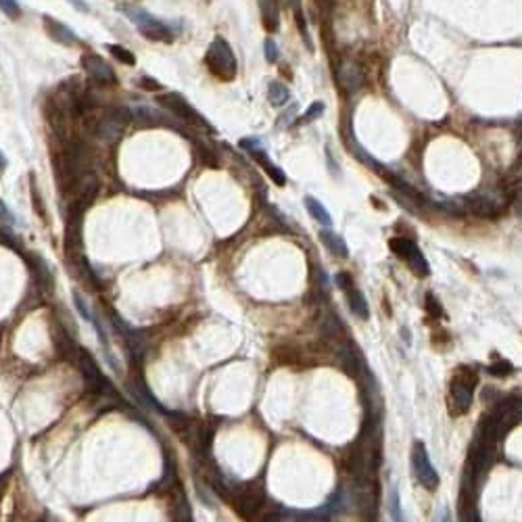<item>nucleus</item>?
I'll return each instance as SVG.
<instances>
[{
  "mask_svg": "<svg viewBox=\"0 0 522 522\" xmlns=\"http://www.w3.org/2000/svg\"><path fill=\"white\" fill-rule=\"evenodd\" d=\"M294 113H296V106H294V104H292V106H290V111H288V113H284V115H282V119H280V123H286V121H288V123H290V121H292V115H294Z\"/></svg>",
  "mask_w": 522,
  "mask_h": 522,
  "instance_id": "nucleus-35",
  "label": "nucleus"
},
{
  "mask_svg": "<svg viewBox=\"0 0 522 522\" xmlns=\"http://www.w3.org/2000/svg\"><path fill=\"white\" fill-rule=\"evenodd\" d=\"M75 363H77V367H79V372H81V376H84V380H86V388H88L92 395H96L98 399H102V397L117 399V393H115L111 380L100 372L98 363L94 361V357H92L86 349H79V351H77Z\"/></svg>",
  "mask_w": 522,
  "mask_h": 522,
  "instance_id": "nucleus-3",
  "label": "nucleus"
},
{
  "mask_svg": "<svg viewBox=\"0 0 522 522\" xmlns=\"http://www.w3.org/2000/svg\"><path fill=\"white\" fill-rule=\"evenodd\" d=\"M518 424H522V399L509 397V399H503L501 403H497L482 418L476 436L482 438L489 445H497Z\"/></svg>",
  "mask_w": 522,
  "mask_h": 522,
  "instance_id": "nucleus-1",
  "label": "nucleus"
},
{
  "mask_svg": "<svg viewBox=\"0 0 522 522\" xmlns=\"http://www.w3.org/2000/svg\"><path fill=\"white\" fill-rule=\"evenodd\" d=\"M0 8L10 19H19L21 17V6L17 4V0H0Z\"/></svg>",
  "mask_w": 522,
  "mask_h": 522,
  "instance_id": "nucleus-24",
  "label": "nucleus"
},
{
  "mask_svg": "<svg viewBox=\"0 0 522 522\" xmlns=\"http://www.w3.org/2000/svg\"><path fill=\"white\" fill-rule=\"evenodd\" d=\"M411 466H413V474L422 487H426L428 491H434L438 487V474H436L434 466L430 464L426 445L422 441H416L411 447Z\"/></svg>",
  "mask_w": 522,
  "mask_h": 522,
  "instance_id": "nucleus-9",
  "label": "nucleus"
},
{
  "mask_svg": "<svg viewBox=\"0 0 522 522\" xmlns=\"http://www.w3.org/2000/svg\"><path fill=\"white\" fill-rule=\"evenodd\" d=\"M259 10H261V21L267 31H276L280 23V6L278 0H259Z\"/></svg>",
  "mask_w": 522,
  "mask_h": 522,
  "instance_id": "nucleus-17",
  "label": "nucleus"
},
{
  "mask_svg": "<svg viewBox=\"0 0 522 522\" xmlns=\"http://www.w3.org/2000/svg\"><path fill=\"white\" fill-rule=\"evenodd\" d=\"M334 282H336V284H338V288L345 292V296H347V301H349L351 311H353L359 319H367V315H370L367 301H365V296L361 294V290L355 286V282H353L351 274H349V271H338V274H336V278H334Z\"/></svg>",
  "mask_w": 522,
  "mask_h": 522,
  "instance_id": "nucleus-10",
  "label": "nucleus"
},
{
  "mask_svg": "<svg viewBox=\"0 0 522 522\" xmlns=\"http://www.w3.org/2000/svg\"><path fill=\"white\" fill-rule=\"evenodd\" d=\"M159 104H163L167 111H171L175 117H180L184 123H190V125H196V127H203V129H213L209 125V121L182 96V94H175V92H167V94H161L159 98Z\"/></svg>",
  "mask_w": 522,
  "mask_h": 522,
  "instance_id": "nucleus-7",
  "label": "nucleus"
},
{
  "mask_svg": "<svg viewBox=\"0 0 522 522\" xmlns=\"http://www.w3.org/2000/svg\"><path fill=\"white\" fill-rule=\"evenodd\" d=\"M305 207H307L309 215H311L317 223H322V226H330V223H332L330 213L326 211V207H324L317 198H313V196H305Z\"/></svg>",
  "mask_w": 522,
  "mask_h": 522,
  "instance_id": "nucleus-20",
  "label": "nucleus"
},
{
  "mask_svg": "<svg viewBox=\"0 0 522 522\" xmlns=\"http://www.w3.org/2000/svg\"><path fill=\"white\" fill-rule=\"evenodd\" d=\"M228 501H232V505L240 518H255V514L263 507L265 491L259 484H246V487L234 491V495H230Z\"/></svg>",
  "mask_w": 522,
  "mask_h": 522,
  "instance_id": "nucleus-8",
  "label": "nucleus"
},
{
  "mask_svg": "<svg viewBox=\"0 0 522 522\" xmlns=\"http://www.w3.org/2000/svg\"><path fill=\"white\" fill-rule=\"evenodd\" d=\"M263 52H265L267 63H276V61H278V56H280V52H278V44H276L271 38H267V40L263 42Z\"/></svg>",
  "mask_w": 522,
  "mask_h": 522,
  "instance_id": "nucleus-26",
  "label": "nucleus"
},
{
  "mask_svg": "<svg viewBox=\"0 0 522 522\" xmlns=\"http://www.w3.org/2000/svg\"><path fill=\"white\" fill-rule=\"evenodd\" d=\"M509 372H512V363L505 359H497L493 365H489V374L493 376H507Z\"/></svg>",
  "mask_w": 522,
  "mask_h": 522,
  "instance_id": "nucleus-25",
  "label": "nucleus"
},
{
  "mask_svg": "<svg viewBox=\"0 0 522 522\" xmlns=\"http://www.w3.org/2000/svg\"><path fill=\"white\" fill-rule=\"evenodd\" d=\"M31 196H33V203H35V213H38L40 217H44V209H42V198H40V194H38V188H35V184L31 186Z\"/></svg>",
  "mask_w": 522,
  "mask_h": 522,
  "instance_id": "nucleus-32",
  "label": "nucleus"
},
{
  "mask_svg": "<svg viewBox=\"0 0 522 522\" xmlns=\"http://www.w3.org/2000/svg\"><path fill=\"white\" fill-rule=\"evenodd\" d=\"M319 238H322V242H324L334 255H338V257H347V255H349V246H347V242L342 240V236H338V234H334V232H330V230H319Z\"/></svg>",
  "mask_w": 522,
  "mask_h": 522,
  "instance_id": "nucleus-19",
  "label": "nucleus"
},
{
  "mask_svg": "<svg viewBox=\"0 0 522 522\" xmlns=\"http://www.w3.org/2000/svg\"><path fill=\"white\" fill-rule=\"evenodd\" d=\"M388 499H390V514H393V518H395V520H401V503H399V493H397V489H390Z\"/></svg>",
  "mask_w": 522,
  "mask_h": 522,
  "instance_id": "nucleus-27",
  "label": "nucleus"
},
{
  "mask_svg": "<svg viewBox=\"0 0 522 522\" xmlns=\"http://www.w3.org/2000/svg\"><path fill=\"white\" fill-rule=\"evenodd\" d=\"M426 307H428V313L430 315H434V317H438L441 315V303L434 299V294H426Z\"/></svg>",
  "mask_w": 522,
  "mask_h": 522,
  "instance_id": "nucleus-29",
  "label": "nucleus"
},
{
  "mask_svg": "<svg viewBox=\"0 0 522 522\" xmlns=\"http://www.w3.org/2000/svg\"><path fill=\"white\" fill-rule=\"evenodd\" d=\"M324 102H313V104H309V109L303 113V117H301V123H309V121H313V119H317V117H322V113H324Z\"/></svg>",
  "mask_w": 522,
  "mask_h": 522,
  "instance_id": "nucleus-23",
  "label": "nucleus"
},
{
  "mask_svg": "<svg viewBox=\"0 0 522 522\" xmlns=\"http://www.w3.org/2000/svg\"><path fill=\"white\" fill-rule=\"evenodd\" d=\"M27 263H29V269H31V274H33V280L42 286V288H46L48 292L54 288V276H52V269L48 267V263L40 257V255H35V253H31V255H27Z\"/></svg>",
  "mask_w": 522,
  "mask_h": 522,
  "instance_id": "nucleus-15",
  "label": "nucleus"
},
{
  "mask_svg": "<svg viewBox=\"0 0 522 522\" xmlns=\"http://www.w3.org/2000/svg\"><path fill=\"white\" fill-rule=\"evenodd\" d=\"M240 146L246 148V150L251 152V150L261 148V142H259V138H242V140H240Z\"/></svg>",
  "mask_w": 522,
  "mask_h": 522,
  "instance_id": "nucleus-31",
  "label": "nucleus"
},
{
  "mask_svg": "<svg viewBox=\"0 0 522 522\" xmlns=\"http://www.w3.org/2000/svg\"><path fill=\"white\" fill-rule=\"evenodd\" d=\"M336 77H338L340 88H342L345 92H349V94L361 90L363 84H365V73H363V69H361L355 61H342L340 67H338Z\"/></svg>",
  "mask_w": 522,
  "mask_h": 522,
  "instance_id": "nucleus-12",
  "label": "nucleus"
},
{
  "mask_svg": "<svg viewBox=\"0 0 522 522\" xmlns=\"http://www.w3.org/2000/svg\"><path fill=\"white\" fill-rule=\"evenodd\" d=\"M474 386H476V374L470 367H459L449 384V399L453 405V411L457 416L466 413L472 407L474 399Z\"/></svg>",
  "mask_w": 522,
  "mask_h": 522,
  "instance_id": "nucleus-4",
  "label": "nucleus"
},
{
  "mask_svg": "<svg viewBox=\"0 0 522 522\" xmlns=\"http://www.w3.org/2000/svg\"><path fill=\"white\" fill-rule=\"evenodd\" d=\"M520 215H522V209H520Z\"/></svg>",
  "mask_w": 522,
  "mask_h": 522,
  "instance_id": "nucleus-37",
  "label": "nucleus"
},
{
  "mask_svg": "<svg viewBox=\"0 0 522 522\" xmlns=\"http://www.w3.org/2000/svg\"><path fill=\"white\" fill-rule=\"evenodd\" d=\"M468 207L480 217H495L503 209V200H499L495 192H476L468 196Z\"/></svg>",
  "mask_w": 522,
  "mask_h": 522,
  "instance_id": "nucleus-13",
  "label": "nucleus"
},
{
  "mask_svg": "<svg viewBox=\"0 0 522 522\" xmlns=\"http://www.w3.org/2000/svg\"><path fill=\"white\" fill-rule=\"evenodd\" d=\"M0 223H6V226H15L17 223V219H15V215L4 207V203L0 200Z\"/></svg>",
  "mask_w": 522,
  "mask_h": 522,
  "instance_id": "nucleus-30",
  "label": "nucleus"
},
{
  "mask_svg": "<svg viewBox=\"0 0 522 522\" xmlns=\"http://www.w3.org/2000/svg\"><path fill=\"white\" fill-rule=\"evenodd\" d=\"M44 27H46V31H48V35L54 40V42H58V44H65V46H73V44H77V35L73 33V29L71 27H67L65 23H61V21H56L54 17H44Z\"/></svg>",
  "mask_w": 522,
  "mask_h": 522,
  "instance_id": "nucleus-16",
  "label": "nucleus"
},
{
  "mask_svg": "<svg viewBox=\"0 0 522 522\" xmlns=\"http://www.w3.org/2000/svg\"><path fill=\"white\" fill-rule=\"evenodd\" d=\"M388 246H390V251H393L399 259H403V261L409 265V269H411L416 276L424 278V276L430 274V265H428L424 253L418 248V244H416L413 240L403 238V236H397V238H390V240H388Z\"/></svg>",
  "mask_w": 522,
  "mask_h": 522,
  "instance_id": "nucleus-6",
  "label": "nucleus"
},
{
  "mask_svg": "<svg viewBox=\"0 0 522 522\" xmlns=\"http://www.w3.org/2000/svg\"><path fill=\"white\" fill-rule=\"evenodd\" d=\"M73 303H75V307H77V311L84 315V319H92V313L88 311V305H86V301L81 299V294L79 292H73Z\"/></svg>",
  "mask_w": 522,
  "mask_h": 522,
  "instance_id": "nucleus-28",
  "label": "nucleus"
},
{
  "mask_svg": "<svg viewBox=\"0 0 522 522\" xmlns=\"http://www.w3.org/2000/svg\"><path fill=\"white\" fill-rule=\"evenodd\" d=\"M81 67H84V71H86L96 84H100V86H113V84H117V75H115L113 67H111L104 58H100L98 54H94V52L84 54Z\"/></svg>",
  "mask_w": 522,
  "mask_h": 522,
  "instance_id": "nucleus-11",
  "label": "nucleus"
},
{
  "mask_svg": "<svg viewBox=\"0 0 522 522\" xmlns=\"http://www.w3.org/2000/svg\"><path fill=\"white\" fill-rule=\"evenodd\" d=\"M267 98H269V102H271L274 106H282V104H286V102H288L290 92H288V88H286L284 84H280V81H271V84H269V88H267Z\"/></svg>",
  "mask_w": 522,
  "mask_h": 522,
  "instance_id": "nucleus-21",
  "label": "nucleus"
},
{
  "mask_svg": "<svg viewBox=\"0 0 522 522\" xmlns=\"http://www.w3.org/2000/svg\"><path fill=\"white\" fill-rule=\"evenodd\" d=\"M251 155H253V157H255V159H257V161L261 163V167H263V169L267 171V175L271 177V182H274L276 186H284V184H286V175H284V171H282V169H280L278 165H274V163H271V161L267 159V155H265V152H263L261 148H257V150H251Z\"/></svg>",
  "mask_w": 522,
  "mask_h": 522,
  "instance_id": "nucleus-18",
  "label": "nucleus"
},
{
  "mask_svg": "<svg viewBox=\"0 0 522 522\" xmlns=\"http://www.w3.org/2000/svg\"><path fill=\"white\" fill-rule=\"evenodd\" d=\"M106 48L111 50V54H113L117 61H121V63H125V65H134V63H136V56L132 54V50H127V48H123V46H119V44H109Z\"/></svg>",
  "mask_w": 522,
  "mask_h": 522,
  "instance_id": "nucleus-22",
  "label": "nucleus"
},
{
  "mask_svg": "<svg viewBox=\"0 0 522 522\" xmlns=\"http://www.w3.org/2000/svg\"><path fill=\"white\" fill-rule=\"evenodd\" d=\"M8 476H10V472H2L0 474V501H2V495H4L6 484H8Z\"/></svg>",
  "mask_w": 522,
  "mask_h": 522,
  "instance_id": "nucleus-34",
  "label": "nucleus"
},
{
  "mask_svg": "<svg viewBox=\"0 0 522 522\" xmlns=\"http://www.w3.org/2000/svg\"><path fill=\"white\" fill-rule=\"evenodd\" d=\"M123 13L127 15V19L138 27V31L144 38L155 40V42H169L171 40V29L163 21L152 17L150 13L136 8V6H127V8H123Z\"/></svg>",
  "mask_w": 522,
  "mask_h": 522,
  "instance_id": "nucleus-5",
  "label": "nucleus"
},
{
  "mask_svg": "<svg viewBox=\"0 0 522 522\" xmlns=\"http://www.w3.org/2000/svg\"><path fill=\"white\" fill-rule=\"evenodd\" d=\"M205 63L209 67V71L223 79V81H230L236 77V56H234V50L232 46L223 40V38H215L209 48H207V54H205Z\"/></svg>",
  "mask_w": 522,
  "mask_h": 522,
  "instance_id": "nucleus-2",
  "label": "nucleus"
},
{
  "mask_svg": "<svg viewBox=\"0 0 522 522\" xmlns=\"http://www.w3.org/2000/svg\"><path fill=\"white\" fill-rule=\"evenodd\" d=\"M140 86H142V88H150V90H161V84H157V81L150 79V77H142V79H140Z\"/></svg>",
  "mask_w": 522,
  "mask_h": 522,
  "instance_id": "nucleus-33",
  "label": "nucleus"
},
{
  "mask_svg": "<svg viewBox=\"0 0 522 522\" xmlns=\"http://www.w3.org/2000/svg\"><path fill=\"white\" fill-rule=\"evenodd\" d=\"M499 190H501V194H503L505 200H509V198H514L516 194L522 192V152L516 159V163L509 167V171L505 173Z\"/></svg>",
  "mask_w": 522,
  "mask_h": 522,
  "instance_id": "nucleus-14",
  "label": "nucleus"
},
{
  "mask_svg": "<svg viewBox=\"0 0 522 522\" xmlns=\"http://www.w3.org/2000/svg\"><path fill=\"white\" fill-rule=\"evenodd\" d=\"M71 4H73L77 10H84V13H88V10H90V8H88V4H86L84 0H71Z\"/></svg>",
  "mask_w": 522,
  "mask_h": 522,
  "instance_id": "nucleus-36",
  "label": "nucleus"
}]
</instances>
